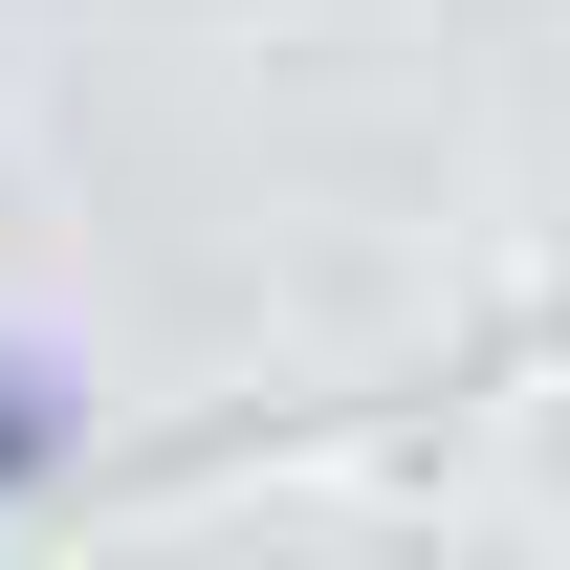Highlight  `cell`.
<instances>
[{"mask_svg":"<svg viewBox=\"0 0 570 570\" xmlns=\"http://www.w3.org/2000/svg\"><path fill=\"white\" fill-rule=\"evenodd\" d=\"M45 439H67V395H45V373H0V483H22Z\"/></svg>","mask_w":570,"mask_h":570,"instance_id":"6da1fadb","label":"cell"}]
</instances>
